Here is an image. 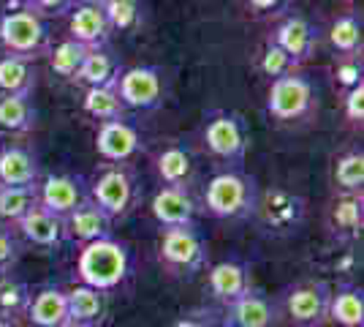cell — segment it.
I'll use <instances>...</instances> for the list:
<instances>
[{
	"label": "cell",
	"mask_w": 364,
	"mask_h": 327,
	"mask_svg": "<svg viewBox=\"0 0 364 327\" xmlns=\"http://www.w3.org/2000/svg\"><path fill=\"white\" fill-rule=\"evenodd\" d=\"M144 150V137L131 118H117L98 123L95 131V153L107 164H128Z\"/></svg>",
	"instance_id": "8fae6325"
},
{
	"label": "cell",
	"mask_w": 364,
	"mask_h": 327,
	"mask_svg": "<svg viewBox=\"0 0 364 327\" xmlns=\"http://www.w3.org/2000/svg\"><path fill=\"white\" fill-rule=\"evenodd\" d=\"M152 218L158 221L161 229L168 227H188L196 224V202L191 191L182 186H161L152 194L150 202Z\"/></svg>",
	"instance_id": "9a60e30c"
},
{
	"label": "cell",
	"mask_w": 364,
	"mask_h": 327,
	"mask_svg": "<svg viewBox=\"0 0 364 327\" xmlns=\"http://www.w3.org/2000/svg\"><path fill=\"white\" fill-rule=\"evenodd\" d=\"M95 3H101V0H95Z\"/></svg>",
	"instance_id": "f6af8a7d"
},
{
	"label": "cell",
	"mask_w": 364,
	"mask_h": 327,
	"mask_svg": "<svg viewBox=\"0 0 364 327\" xmlns=\"http://www.w3.org/2000/svg\"><path fill=\"white\" fill-rule=\"evenodd\" d=\"M258 183L242 167H226L215 172L204 186V210L213 218L223 221H242L256 216L258 204Z\"/></svg>",
	"instance_id": "7a4b0ae2"
},
{
	"label": "cell",
	"mask_w": 364,
	"mask_h": 327,
	"mask_svg": "<svg viewBox=\"0 0 364 327\" xmlns=\"http://www.w3.org/2000/svg\"><path fill=\"white\" fill-rule=\"evenodd\" d=\"M41 180L38 156L25 145H0V186H33Z\"/></svg>",
	"instance_id": "ffe728a7"
},
{
	"label": "cell",
	"mask_w": 364,
	"mask_h": 327,
	"mask_svg": "<svg viewBox=\"0 0 364 327\" xmlns=\"http://www.w3.org/2000/svg\"><path fill=\"white\" fill-rule=\"evenodd\" d=\"M296 68H299V66L291 61L289 55L277 47V44H272V41L267 38V44H264L261 55H258V71H261L264 77H269V82H272V79L286 77V74L296 71Z\"/></svg>",
	"instance_id": "d590c367"
},
{
	"label": "cell",
	"mask_w": 364,
	"mask_h": 327,
	"mask_svg": "<svg viewBox=\"0 0 364 327\" xmlns=\"http://www.w3.org/2000/svg\"><path fill=\"white\" fill-rule=\"evenodd\" d=\"M223 325L226 327H274L277 325V308L272 306V300L250 289L245 292L240 300L228 303L223 311Z\"/></svg>",
	"instance_id": "d6986e66"
},
{
	"label": "cell",
	"mask_w": 364,
	"mask_h": 327,
	"mask_svg": "<svg viewBox=\"0 0 364 327\" xmlns=\"http://www.w3.org/2000/svg\"><path fill=\"white\" fill-rule=\"evenodd\" d=\"M207 240L198 232L196 224L188 227H168L161 232L158 243V262L166 267L171 276L191 279L207 265Z\"/></svg>",
	"instance_id": "52a82bcc"
},
{
	"label": "cell",
	"mask_w": 364,
	"mask_h": 327,
	"mask_svg": "<svg viewBox=\"0 0 364 327\" xmlns=\"http://www.w3.org/2000/svg\"><path fill=\"white\" fill-rule=\"evenodd\" d=\"M65 303H68V325L98 327L107 319V311H109L107 292H98L92 286L79 284L74 289H68L65 292Z\"/></svg>",
	"instance_id": "7402d4cb"
},
{
	"label": "cell",
	"mask_w": 364,
	"mask_h": 327,
	"mask_svg": "<svg viewBox=\"0 0 364 327\" xmlns=\"http://www.w3.org/2000/svg\"><path fill=\"white\" fill-rule=\"evenodd\" d=\"M11 227L16 229L19 237H25L36 249H44V251L58 249L63 240H65V234H63V221L58 216H52L49 210H44L41 204H36L31 213H25V216L19 218L16 224H11Z\"/></svg>",
	"instance_id": "44dd1931"
},
{
	"label": "cell",
	"mask_w": 364,
	"mask_h": 327,
	"mask_svg": "<svg viewBox=\"0 0 364 327\" xmlns=\"http://www.w3.org/2000/svg\"><path fill=\"white\" fill-rule=\"evenodd\" d=\"M31 325L36 327H63L68 325V303H65V292L58 286H44L31 297L28 313Z\"/></svg>",
	"instance_id": "484cf974"
},
{
	"label": "cell",
	"mask_w": 364,
	"mask_h": 327,
	"mask_svg": "<svg viewBox=\"0 0 364 327\" xmlns=\"http://www.w3.org/2000/svg\"><path fill=\"white\" fill-rule=\"evenodd\" d=\"M171 327H218V322H215L213 311H193L180 316Z\"/></svg>",
	"instance_id": "b9f144b4"
},
{
	"label": "cell",
	"mask_w": 364,
	"mask_h": 327,
	"mask_svg": "<svg viewBox=\"0 0 364 327\" xmlns=\"http://www.w3.org/2000/svg\"><path fill=\"white\" fill-rule=\"evenodd\" d=\"M329 300L332 286L321 279H307L289 289L286 295V313L299 327H323L329 319Z\"/></svg>",
	"instance_id": "9c48e42d"
},
{
	"label": "cell",
	"mask_w": 364,
	"mask_h": 327,
	"mask_svg": "<svg viewBox=\"0 0 364 327\" xmlns=\"http://www.w3.org/2000/svg\"><path fill=\"white\" fill-rule=\"evenodd\" d=\"M269 41L277 44L291 61L302 68L307 61H313L321 41V31L316 22H310L304 14H283L269 33Z\"/></svg>",
	"instance_id": "30bf717a"
},
{
	"label": "cell",
	"mask_w": 364,
	"mask_h": 327,
	"mask_svg": "<svg viewBox=\"0 0 364 327\" xmlns=\"http://www.w3.org/2000/svg\"><path fill=\"white\" fill-rule=\"evenodd\" d=\"M343 109L350 125H362L364 120V82H359L356 88H350L343 93Z\"/></svg>",
	"instance_id": "f35d334b"
},
{
	"label": "cell",
	"mask_w": 364,
	"mask_h": 327,
	"mask_svg": "<svg viewBox=\"0 0 364 327\" xmlns=\"http://www.w3.org/2000/svg\"><path fill=\"white\" fill-rule=\"evenodd\" d=\"M36 14H41L44 19H55V16H65L74 11V6L79 0H25Z\"/></svg>",
	"instance_id": "ab89813d"
},
{
	"label": "cell",
	"mask_w": 364,
	"mask_h": 327,
	"mask_svg": "<svg viewBox=\"0 0 364 327\" xmlns=\"http://www.w3.org/2000/svg\"><path fill=\"white\" fill-rule=\"evenodd\" d=\"M201 142L207 153L226 167H242L250 150V125L234 109H210L201 125Z\"/></svg>",
	"instance_id": "277c9868"
},
{
	"label": "cell",
	"mask_w": 364,
	"mask_h": 327,
	"mask_svg": "<svg viewBox=\"0 0 364 327\" xmlns=\"http://www.w3.org/2000/svg\"><path fill=\"white\" fill-rule=\"evenodd\" d=\"M245 3H247V9L264 16H277L289 11V0H245Z\"/></svg>",
	"instance_id": "60d3db41"
},
{
	"label": "cell",
	"mask_w": 364,
	"mask_h": 327,
	"mask_svg": "<svg viewBox=\"0 0 364 327\" xmlns=\"http://www.w3.org/2000/svg\"><path fill=\"white\" fill-rule=\"evenodd\" d=\"M131 273H134V254L114 234L79 249L76 276L85 286H92L98 292H114L131 279Z\"/></svg>",
	"instance_id": "6da1fadb"
},
{
	"label": "cell",
	"mask_w": 364,
	"mask_h": 327,
	"mask_svg": "<svg viewBox=\"0 0 364 327\" xmlns=\"http://www.w3.org/2000/svg\"><path fill=\"white\" fill-rule=\"evenodd\" d=\"M38 204V183L33 186H0V218L16 224L25 213Z\"/></svg>",
	"instance_id": "1f68e13d"
},
{
	"label": "cell",
	"mask_w": 364,
	"mask_h": 327,
	"mask_svg": "<svg viewBox=\"0 0 364 327\" xmlns=\"http://www.w3.org/2000/svg\"><path fill=\"white\" fill-rule=\"evenodd\" d=\"M0 327H19V325L11 322V319H0Z\"/></svg>",
	"instance_id": "7bdbcfd3"
},
{
	"label": "cell",
	"mask_w": 364,
	"mask_h": 327,
	"mask_svg": "<svg viewBox=\"0 0 364 327\" xmlns=\"http://www.w3.org/2000/svg\"><path fill=\"white\" fill-rule=\"evenodd\" d=\"M87 194L112 221H117L136 207L141 188H139L136 172L128 164H104L92 175V180H87Z\"/></svg>",
	"instance_id": "5b68a950"
},
{
	"label": "cell",
	"mask_w": 364,
	"mask_h": 327,
	"mask_svg": "<svg viewBox=\"0 0 364 327\" xmlns=\"http://www.w3.org/2000/svg\"><path fill=\"white\" fill-rule=\"evenodd\" d=\"M38 68L33 61L16 55H0V93H36Z\"/></svg>",
	"instance_id": "83f0119b"
},
{
	"label": "cell",
	"mask_w": 364,
	"mask_h": 327,
	"mask_svg": "<svg viewBox=\"0 0 364 327\" xmlns=\"http://www.w3.org/2000/svg\"><path fill=\"white\" fill-rule=\"evenodd\" d=\"M63 327H76V325H63Z\"/></svg>",
	"instance_id": "ee69618b"
},
{
	"label": "cell",
	"mask_w": 364,
	"mask_h": 327,
	"mask_svg": "<svg viewBox=\"0 0 364 327\" xmlns=\"http://www.w3.org/2000/svg\"><path fill=\"white\" fill-rule=\"evenodd\" d=\"M38 109L28 93H0V134H31Z\"/></svg>",
	"instance_id": "603a6c76"
},
{
	"label": "cell",
	"mask_w": 364,
	"mask_h": 327,
	"mask_svg": "<svg viewBox=\"0 0 364 327\" xmlns=\"http://www.w3.org/2000/svg\"><path fill=\"white\" fill-rule=\"evenodd\" d=\"M0 47L3 55H16L33 61L49 55L52 49V33H49V19L36 14L31 6L22 3H9L0 14Z\"/></svg>",
	"instance_id": "3957f363"
},
{
	"label": "cell",
	"mask_w": 364,
	"mask_h": 327,
	"mask_svg": "<svg viewBox=\"0 0 364 327\" xmlns=\"http://www.w3.org/2000/svg\"><path fill=\"white\" fill-rule=\"evenodd\" d=\"M101 6L112 33H131L141 25V16H144L141 0H101Z\"/></svg>",
	"instance_id": "e575fe53"
},
{
	"label": "cell",
	"mask_w": 364,
	"mask_h": 327,
	"mask_svg": "<svg viewBox=\"0 0 364 327\" xmlns=\"http://www.w3.org/2000/svg\"><path fill=\"white\" fill-rule=\"evenodd\" d=\"M362 16L356 11H346L329 25V44L337 52V58H362L364 47Z\"/></svg>",
	"instance_id": "4316f807"
},
{
	"label": "cell",
	"mask_w": 364,
	"mask_h": 327,
	"mask_svg": "<svg viewBox=\"0 0 364 327\" xmlns=\"http://www.w3.org/2000/svg\"><path fill=\"white\" fill-rule=\"evenodd\" d=\"M82 109L85 115L98 120V123H107V120H117V118H128V109L117 95V85H109V88H87L85 98H82Z\"/></svg>",
	"instance_id": "f546056e"
},
{
	"label": "cell",
	"mask_w": 364,
	"mask_h": 327,
	"mask_svg": "<svg viewBox=\"0 0 364 327\" xmlns=\"http://www.w3.org/2000/svg\"><path fill=\"white\" fill-rule=\"evenodd\" d=\"M31 286L25 281L9 276H0V319H11L16 322V316H25L28 306H31Z\"/></svg>",
	"instance_id": "d6a6232c"
},
{
	"label": "cell",
	"mask_w": 364,
	"mask_h": 327,
	"mask_svg": "<svg viewBox=\"0 0 364 327\" xmlns=\"http://www.w3.org/2000/svg\"><path fill=\"white\" fill-rule=\"evenodd\" d=\"M359 82H364L362 58H337V66H334V85L346 93L350 88H356Z\"/></svg>",
	"instance_id": "74e56055"
},
{
	"label": "cell",
	"mask_w": 364,
	"mask_h": 327,
	"mask_svg": "<svg viewBox=\"0 0 364 327\" xmlns=\"http://www.w3.org/2000/svg\"><path fill=\"white\" fill-rule=\"evenodd\" d=\"M316 104H318V88L302 68L269 82L267 112L277 123H296L307 115H313Z\"/></svg>",
	"instance_id": "8992f818"
},
{
	"label": "cell",
	"mask_w": 364,
	"mask_h": 327,
	"mask_svg": "<svg viewBox=\"0 0 364 327\" xmlns=\"http://www.w3.org/2000/svg\"><path fill=\"white\" fill-rule=\"evenodd\" d=\"M68 38H74L87 49H104L112 41V28L104 14V6L95 0H79L68 14Z\"/></svg>",
	"instance_id": "5bb4252c"
},
{
	"label": "cell",
	"mask_w": 364,
	"mask_h": 327,
	"mask_svg": "<svg viewBox=\"0 0 364 327\" xmlns=\"http://www.w3.org/2000/svg\"><path fill=\"white\" fill-rule=\"evenodd\" d=\"M117 95L125 109L155 112L166 101V71L161 66H131L117 79Z\"/></svg>",
	"instance_id": "ba28073f"
},
{
	"label": "cell",
	"mask_w": 364,
	"mask_h": 327,
	"mask_svg": "<svg viewBox=\"0 0 364 327\" xmlns=\"http://www.w3.org/2000/svg\"><path fill=\"white\" fill-rule=\"evenodd\" d=\"M85 199H90V194H87V180L82 175L55 172V175H46L44 180H38V204L60 221L71 216Z\"/></svg>",
	"instance_id": "7c38bea8"
},
{
	"label": "cell",
	"mask_w": 364,
	"mask_h": 327,
	"mask_svg": "<svg viewBox=\"0 0 364 327\" xmlns=\"http://www.w3.org/2000/svg\"><path fill=\"white\" fill-rule=\"evenodd\" d=\"M22 256V243L11 224H0V276H9Z\"/></svg>",
	"instance_id": "8d00e7d4"
},
{
	"label": "cell",
	"mask_w": 364,
	"mask_h": 327,
	"mask_svg": "<svg viewBox=\"0 0 364 327\" xmlns=\"http://www.w3.org/2000/svg\"><path fill=\"white\" fill-rule=\"evenodd\" d=\"M207 286H210V295L218 303H234L240 300L245 292L253 289V281H250V267L245 265L242 259H223L218 265L210 267L207 273Z\"/></svg>",
	"instance_id": "2e32d148"
},
{
	"label": "cell",
	"mask_w": 364,
	"mask_h": 327,
	"mask_svg": "<svg viewBox=\"0 0 364 327\" xmlns=\"http://www.w3.org/2000/svg\"><path fill=\"white\" fill-rule=\"evenodd\" d=\"M90 52L92 49H87L85 44H79L74 38H65V41H60V44H55V47L49 49V68L58 77L74 82L79 68H82V63L87 61Z\"/></svg>",
	"instance_id": "4dcf8cb0"
},
{
	"label": "cell",
	"mask_w": 364,
	"mask_h": 327,
	"mask_svg": "<svg viewBox=\"0 0 364 327\" xmlns=\"http://www.w3.org/2000/svg\"><path fill=\"white\" fill-rule=\"evenodd\" d=\"M112 218L92 202V199H85V202L76 207L71 216L63 218V234L68 240H74L79 246H87V243H95L101 237H109L112 234Z\"/></svg>",
	"instance_id": "e0dca14e"
},
{
	"label": "cell",
	"mask_w": 364,
	"mask_h": 327,
	"mask_svg": "<svg viewBox=\"0 0 364 327\" xmlns=\"http://www.w3.org/2000/svg\"><path fill=\"white\" fill-rule=\"evenodd\" d=\"M329 319L340 327H362L364 325V292L362 286L343 284L332 289L329 300Z\"/></svg>",
	"instance_id": "f1b7e54d"
},
{
	"label": "cell",
	"mask_w": 364,
	"mask_h": 327,
	"mask_svg": "<svg viewBox=\"0 0 364 327\" xmlns=\"http://www.w3.org/2000/svg\"><path fill=\"white\" fill-rule=\"evenodd\" d=\"M334 183L343 194H362L364 186V153L362 147H353L337 158L334 164Z\"/></svg>",
	"instance_id": "836d02e7"
},
{
	"label": "cell",
	"mask_w": 364,
	"mask_h": 327,
	"mask_svg": "<svg viewBox=\"0 0 364 327\" xmlns=\"http://www.w3.org/2000/svg\"><path fill=\"white\" fill-rule=\"evenodd\" d=\"M122 71H125V66H122L120 55H114L109 47L92 49L87 61L82 63L74 82L85 85V88H109V85H117Z\"/></svg>",
	"instance_id": "cb8c5ba5"
},
{
	"label": "cell",
	"mask_w": 364,
	"mask_h": 327,
	"mask_svg": "<svg viewBox=\"0 0 364 327\" xmlns=\"http://www.w3.org/2000/svg\"><path fill=\"white\" fill-rule=\"evenodd\" d=\"M364 227V197L340 194L329 207V229L340 240H356Z\"/></svg>",
	"instance_id": "d4e9b609"
},
{
	"label": "cell",
	"mask_w": 364,
	"mask_h": 327,
	"mask_svg": "<svg viewBox=\"0 0 364 327\" xmlns=\"http://www.w3.org/2000/svg\"><path fill=\"white\" fill-rule=\"evenodd\" d=\"M256 216L269 232H294L304 218V199L286 188H269L258 194Z\"/></svg>",
	"instance_id": "4fadbf2b"
},
{
	"label": "cell",
	"mask_w": 364,
	"mask_h": 327,
	"mask_svg": "<svg viewBox=\"0 0 364 327\" xmlns=\"http://www.w3.org/2000/svg\"><path fill=\"white\" fill-rule=\"evenodd\" d=\"M155 172L164 186H191V180L196 177V156H193L191 145H185L182 140L164 145L155 153Z\"/></svg>",
	"instance_id": "ac0fdd59"
}]
</instances>
